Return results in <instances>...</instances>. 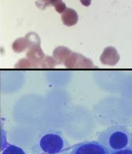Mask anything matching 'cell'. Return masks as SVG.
<instances>
[{"mask_svg":"<svg viewBox=\"0 0 132 154\" xmlns=\"http://www.w3.org/2000/svg\"><path fill=\"white\" fill-rule=\"evenodd\" d=\"M99 142L103 144L110 152L117 151L127 148L129 136L124 128L113 126L102 131L98 137Z\"/></svg>","mask_w":132,"mask_h":154,"instance_id":"1","label":"cell"},{"mask_svg":"<svg viewBox=\"0 0 132 154\" xmlns=\"http://www.w3.org/2000/svg\"><path fill=\"white\" fill-rule=\"evenodd\" d=\"M66 143L59 133H47L39 141V147L45 154H58L65 149Z\"/></svg>","mask_w":132,"mask_h":154,"instance_id":"2","label":"cell"},{"mask_svg":"<svg viewBox=\"0 0 132 154\" xmlns=\"http://www.w3.org/2000/svg\"><path fill=\"white\" fill-rule=\"evenodd\" d=\"M71 154H110V151L99 141H90L75 146Z\"/></svg>","mask_w":132,"mask_h":154,"instance_id":"3","label":"cell"},{"mask_svg":"<svg viewBox=\"0 0 132 154\" xmlns=\"http://www.w3.org/2000/svg\"><path fill=\"white\" fill-rule=\"evenodd\" d=\"M62 18L65 25L70 26L76 23L78 20V15L74 9L68 8L64 10Z\"/></svg>","mask_w":132,"mask_h":154,"instance_id":"4","label":"cell"},{"mask_svg":"<svg viewBox=\"0 0 132 154\" xmlns=\"http://www.w3.org/2000/svg\"><path fill=\"white\" fill-rule=\"evenodd\" d=\"M2 154H26L21 148L15 145H9L4 150Z\"/></svg>","mask_w":132,"mask_h":154,"instance_id":"5","label":"cell"},{"mask_svg":"<svg viewBox=\"0 0 132 154\" xmlns=\"http://www.w3.org/2000/svg\"><path fill=\"white\" fill-rule=\"evenodd\" d=\"M50 4H51L55 7V9L59 13H62L66 9V5L62 0H51Z\"/></svg>","mask_w":132,"mask_h":154,"instance_id":"6","label":"cell"},{"mask_svg":"<svg viewBox=\"0 0 132 154\" xmlns=\"http://www.w3.org/2000/svg\"><path fill=\"white\" fill-rule=\"evenodd\" d=\"M110 154H132V149L131 147H127L119 151L110 152Z\"/></svg>","mask_w":132,"mask_h":154,"instance_id":"7","label":"cell"},{"mask_svg":"<svg viewBox=\"0 0 132 154\" xmlns=\"http://www.w3.org/2000/svg\"><path fill=\"white\" fill-rule=\"evenodd\" d=\"M81 2L82 3L83 5L85 6V7H89L91 5V0H81Z\"/></svg>","mask_w":132,"mask_h":154,"instance_id":"8","label":"cell"},{"mask_svg":"<svg viewBox=\"0 0 132 154\" xmlns=\"http://www.w3.org/2000/svg\"><path fill=\"white\" fill-rule=\"evenodd\" d=\"M44 2H46V5H48V4H50V1H51V0H43Z\"/></svg>","mask_w":132,"mask_h":154,"instance_id":"9","label":"cell"},{"mask_svg":"<svg viewBox=\"0 0 132 154\" xmlns=\"http://www.w3.org/2000/svg\"><path fill=\"white\" fill-rule=\"evenodd\" d=\"M131 148L132 149V134H131Z\"/></svg>","mask_w":132,"mask_h":154,"instance_id":"10","label":"cell"}]
</instances>
